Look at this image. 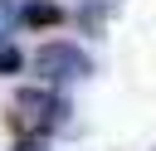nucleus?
<instances>
[{"instance_id": "f257e3e1", "label": "nucleus", "mask_w": 156, "mask_h": 151, "mask_svg": "<svg viewBox=\"0 0 156 151\" xmlns=\"http://www.w3.org/2000/svg\"><path fill=\"white\" fill-rule=\"evenodd\" d=\"M63 112H68V102L63 97H54V93H44V88H24L20 97H15V132H24V136H39V132H49V127H58L63 122Z\"/></svg>"}, {"instance_id": "f03ea898", "label": "nucleus", "mask_w": 156, "mask_h": 151, "mask_svg": "<svg viewBox=\"0 0 156 151\" xmlns=\"http://www.w3.org/2000/svg\"><path fill=\"white\" fill-rule=\"evenodd\" d=\"M34 68H39L49 83H78V78H88V73H93V58H88L78 44L54 39V44H44V49L34 54Z\"/></svg>"}, {"instance_id": "7ed1b4c3", "label": "nucleus", "mask_w": 156, "mask_h": 151, "mask_svg": "<svg viewBox=\"0 0 156 151\" xmlns=\"http://www.w3.org/2000/svg\"><path fill=\"white\" fill-rule=\"evenodd\" d=\"M20 19H24V24H58V19H63V10H58V5H49V0H34V5H24V10H20Z\"/></svg>"}, {"instance_id": "20e7f679", "label": "nucleus", "mask_w": 156, "mask_h": 151, "mask_svg": "<svg viewBox=\"0 0 156 151\" xmlns=\"http://www.w3.org/2000/svg\"><path fill=\"white\" fill-rule=\"evenodd\" d=\"M24 58H20V49H10V44H0V73H15Z\"/></svg>"}, {"instance_id": "39448f33", "label": "nucleus", "mask_w": 156, "mask_h": 151, "mask_svg": "<svg viewBox=\"0 0 156 151\" xmlns=\"http://www.w3.org/2000/svg\"><path fill=\"white\" fill-rule=\"evenodd\" d=\"M10 19H15V10H10V5H0V34H5V24H10Z\"/></svg>"}, {"instance_id": "423d86ee", "label": "nucleus", "mask_w": 156, "mask_h": 151, "mask_svg": "<svg viewBox=\"0 0 156 151\" xmlns=\"http://www.w3.org/2000/svg\"><path fill=\"white\" fill-rule=\"evenodd\" d=\"M20 151H44V146L39 141H20Z\"/></svg>"}]
</instances>
